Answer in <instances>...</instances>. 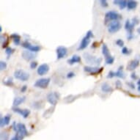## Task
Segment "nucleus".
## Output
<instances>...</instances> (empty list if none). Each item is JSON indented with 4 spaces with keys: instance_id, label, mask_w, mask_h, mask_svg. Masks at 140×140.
<instances>
[{
    "instance_id": "obj_32",
    "label": "nucleus",
    "mask_w": 140,
    "mask_h": 140,
    "mask_svg": "<svg viewBox=\"0 0 140 140\" xmlns=\"http://www.w3.org/2000/svg\"><path fill=\"white\" fill-rule=\"evenodd\" d=\"M116 44L118 46H120V47H123V48L124 47V41L123 40H121V39H118V40H116Z\"/></svg>"
},
{
    "instance_id": "obj_43",
    "label": "nucleus",
    "mask_w": 140,
    "mask_h": 140,
    "mask_svg": "<svg viewBox=\"0 0 140 140\" xmlns=\"http://www.w3.org/2000/svg\"><path fill=\"white\" fill-rule=\"evenodd\" d=\"M134 38V35L133 34H128V35H127V38H128V40H133Z\"/></svg>"
},
{
    "instance_id": "obj_20",
    "label": "nucleus",
    "mask_w": 140,
    "mask_h": 140,
    "mask_svg": "<svg viewBox=\"0 0 140 140\" xmlns=\"http://www.w3.org/2000/svg\"><path fill=\"white\" fill-rule=\"evenodd\" d=\"M25 100H26V97H16L14 98V100H13V106H15V107H17L18 106H19L20 104H21L22 103H24L25 101Z\"/></svg>"
},
{
    "instance_id": "obj_19",
    "label": "nucleus",
    "mask_w": 140,
    "mask_h": 140,
    "mask_svg": "<svg viewBox=\"0 0 140 140\" xmlns=\"http://www.w3.org/2000/svg\"><path fill=\"white\" fill-rule=\"evenodd\" d=\"M101 91L105 93H109L113 92V88L107 83H103L101 85Z\"/></svg>"
},
{
    "instance_id": "obj_8",
    "label": "nucleus",
    "mask_w": 140,
    "mask_h": 140,
    "mask_svg": "<svg viewBox=\"0 0 140 140\" xmlns=\"http://www.w3.org/2000/svg\"><path fill=\"white\" fill-rule=\"evenodd\" d=\"M21 45L22 47H24V48L27 49L28 51H30L34 52V53L38 52V51H39L41 49V48L40 46H33L29 42H28L27 40L24 41V43H22Z\"/></svg>"
},
{
    "instance_id": "obj_1",
    "label": "nucleus",
    "mask_w": 140,
    "mask_h": 140,
    "mask_svg": "<svg viewBox=\"0 0 140 140\" xmlns=\"http://www.w3.org/2000/svg\"><path fill=\"white\" fill-rule=\"evenodd\" d=\"M83 57H84V59L87 63L92 65H99L102 62V58L96 57L92 56L89 53H84L83 54Z\"/></svg>"
},
{
    "instance_id": "obj_10",
    "label": "nucleus",
    "mask_w": 140,
    "mask_h": 140,
    "mask_svg": "<svg viewBox=\"0 0 140 140\" xmlns=\"http://www.w3.org/2000/svg\"><path fill=\"white\" fill-rule=\"evenodd\" d=\"M56 52H57V59H62V58H64L65 56L67 55L68 49H67L66 47L63 46H58L57 48Z\"/></svg>"
},
{
    "instance_id": "obj_30",
    "label": "nucleus",
    "mask_w": 140,
    "mask_h": 140,
    "mask_svg": "<svg viewBox=\"0 0 140 140\" xmlns=\"http://www.w3.org/2000/svg\"><path fill=\"white\" fill-rule=\"evenodd\" d=\"M10 119H11L10 114H7L6 116H5L4 120H5V125H9V124H10Z\"/></svg>"
},
{
    "instance_id": "obj_13",
    "label": "nucleus",
    "mask_w": 140,
    "mask_h": 140,
    "mask_svg": "<svg viewBox=\"0 0 140 140\" xmlns=\"http://www.w3.org/2000/svg\"><path fill=\"white\" fill-rule=\"evenodd\" d=\"M13 111L16 113L21 115L24 118H27L30 114V110L29 109H21L18 107H13Z\"/></svg>"
},
{
    "instance_id": "obj_23",
    "label": "nucleus",
    "mask_w": 140,
    "mask_h": 140,
    "mask_svg": "<svg viewBox=\"0 0 140 140\" xmlns=\"http://www.w3.org/2000/svg\"><path fill=\"white\" fill-rule=\"evenodd\" d=\"M137 2L135 0H129L128 1V4H127V7L128 10H134L135 8L137 7Z\"/></svg>"
},
{
    "instance_id": "obj_35",
    "label": "nucleus",
    "mask_w": 140,
    "mask_h": 140,
    "mask_svg": "<svg viewBox=\"0 0 140 140\" xmlns=\"http://www.w3.org/2000/svg\"><path fill=\"white\" fill-rule=\"evenodd\" d=\"M131 23L134 24V25H137V24H139V20L138 19V18L137 17H134V18H132V21Z\"/></svg>"
},
{
    "instance_id": "obj_45",
    "label": "nucleus",
    "mask_w": 140,
    "mask_h": 140,
    "mask_svg": "<svg viewBox=\"0 0 140 140\" xmlns=\"http://www.w3.org/2000/svg\"><path fill=\"white\" fill-rule=\"evenodd\" d=\"M27 85H24V86L21 87V92H25L27 91Z\"/></svg>"
},
{
    "instance_id": "obj_46",
    "label": "nucleus",
    "mask_w": 140,
    "mask_h": 140,
    "mask_svg": "<svg viewBox=\"0 0 140 140\" xmlns=\"http://www.w3.org/2000/svg\"><path fill=\"white\" fill-rule=\"evenodd\" d=\"M120 2V0H114L113 1L114 5H119Z\"/></svg>"
},
{
    "instance_id": "obj_47",
    "label": "nucleus",
    "mask_w": 140,
    "mask_h": 140,
    "mask_svg": "<svg viewBox=\"0 0 140 140\" xmlns=\"http://www.w3.org/2000/svg\"><path fill=\"white\" fill-rule=\"evenodd\" d=\"M96 45H98V43H97V42H95V43L92 44V48H96V47H98V46H96Z\"/></svg>"
},
{
    "instance_id": "obj_50",
    "label": "nucleus",
    "mask_w": 140,
    "mask_h": 140,
    "mask_svg": "<svg viewBox=\"0 0 140 140\" xmlns=\"http://www.w3.org/2000/svg\"><path fill=\"white\" fill-rule=\"evenodd\" d=\"M2 26H0V33H2Z\"/></svg>"
},
{
    "instance_id": "obj_31",
    "label": "nucleus",
    "mask_w": 140,
    "mask_h": 140,
    "mask_svg": "<svg viewBox=\"0 0 140 140\" xmlns=\"http://www.w3.org/2000/svg\"><path fill=\"white\" fill-rule=\"evenodd\" d=\"M7 63H6L5 62H4V61H1L0 62V70H5V69H7Z\"/></svg>"
},
{
    "instance_id": "obj_22",
    "label": "nucleus",
    "mask_w": 140,
    "mask_h": 140,
    "mask_svg": "<svg viewBox=\"0 0 140 140\" xmlns=\"http://www.w3.org/2000/svg\"><path fill=\"white\" fill-rule=\"evenodd\" d=\"M102 54L105 57L106 59L108 58V57H111L110 51H109L108 46H106V44H105V43H103L102 46Z\"/></svg>"
},
{
    "instance_id": "obj_39",
    "label": "nucleus",
    "mask_w": 140,
    "mask_h": 140,
    "mask_svg": "<svg viewBox=\"0 0 140 140\" xmlns=\"http://www.w3.org/2000/svg\"><path fill=\"white\" fill-rule=\"evenodd\" d=\"M24 139V138H22L21 136H20V135H18V134H17L15 136H13L12 139H11L10 140H22Z\"/></svg>"
},
{
    "instance_id": "obj_5",
    "label": "nucleus",
    "mask_w": 140,
    "mask_h": 140,
    "mask_svg": "<svg viewBox=\"0 0 140 140\" xmlns=\"http://www.w3.org/2000/svg\"><path fill=\"white\" fill-rule=\"evenodd\" d=\"M51 79L49 78H42L35 81L34 86L40 89H46L49 85Z\"/></svg>"
},
{
    "instance_id": "obj_18",
    "label": "nucleus",
    "mask_w": 140,
    "mask_h": 140,
    "mask_svg": "<svg viewBox=\"0 0 140 140\" xmlns=\"http://www.w3.org/2000/svg\"><path fill=\"white\" fill-rule=\"evenodd\" d=\"M123 69V66L120 65L118 68L117 70V72H114V75L116 77L120 78V79H123L125 78V74L124 73Z\"/></svg>"
},
{
    "instance_id": "obj_49",
    "label": "nucleus",
    "mask_w": 140,
    "mask_h": 140,
    "mask_svg": "<svg viewBox=\"0 0 140 140\" xmlns=\"http://www.w3.org/2000/svg\"><path fill=\"white\" fill-rule=\"evenodd\" d=\"M137 84H138V86L140 85V79H139V81H137Z\"/></svg>"
},
{
    "instance_id": "obj_14",
    "label": "nucleus",
    "mask_w": 140,
    "mask_h": 140,
    "mask_svg": "<svg viewBox=\"0 0 140 140\" xmlns=\"http://www.w3.org/2000/svg\"><path fill=\"white\" fill-rule=\"evenodd\" d=\"M49 69L50 68H49V65L44 63V64H42V65H40L38 67L37 73H38V74L39 76H43L49 72Z\"/></svg>"
},
{
    "instance_id": "obj_9",
    "label": "nucleus",
    "mask_w": 140,
    "mask_h": 140,
    "mask_svg": "<svg viewBox=\"0 0 140 140\" xmlns=\"http://www.w3.org/2000/svg\"><path fill=\"white\" fill-rule=\"evenodd\" d=\"M17 134L20 135L22 138L27 136L28 135V131H27L26 125L24 123H18L17 124Z\"/></svg>"
},
{
    "instance_id": "obj_29",
    "label": "nucleus",
    "mask_w": 140,
    "mask_h": 140,
    "mask_svg": "<svg viewBox=\"0 0 140 140\" xmlns=\"http://www.w3.org/2000/svg\"><path fill=\"white\" fill-rule=\"evenodd\" d=\"M121 52H122V54H124V55H128L131 53V51L128 49L127 47H123V49H122V51H121Z\"/></svg>"
},
{
    "instance_id": "obj_38",
    "label": "nucleus",
    "mask_w": 140,
    "mask_h": 140,
    "mask_svg": "<svg viewBox=\"0 0 140 140\" xmlns=\"http://www.w3.org/2000/svg\"><path fill=\"white\" fill-rule=\"evenodd\" d=\"M38 66V62H32L30 63V68L31 69H35Z\"/></svg>"
},
{
    "instance_id": "obj_17",
    "label": "nucleus",
    "mask_w": 140,
    "mask_h": 140,
    "mask_svg": "<svg viewBox=\"0 0 140 140\" xmlns=\"http://www.w3.org/2000/svg\"><path fill=\"white\" fill-rule=\"evenodd\" d=\"M134 28V25L130 21V20L128 19L125 24V29L128 31V34H133Z\"/></svg>"
},
{
    "instance_id": "obj_42",
    "label": "nucleus",
    "mask_w": 140,
    "mask_h": 140,
    "mask_svg": "<svg viewBox=\"0 0 140 140\" xmlns=\"http://www.w3.org/2000/svg\"><path fill=\"white\" fill-rule=\"evenodd\" d=\"M126 84L131 89H132V90H134L135 89V85L133 82H126Z\"/></svg>"
},
{
    "instance_id": "obj_37",
    "label": "nucleus",
    "mask_w": 140,
    "mask_h": 140,
    "mask_svg": "<svg viewBox=\"0 0 140 140\" xmlns=\"http://www.w3.org/2000/svg\"><path fill=\"white\" fill-rule=\"evenodd\" d=\"M114 76H115V75H114V72L112 71V70H111V71H109V72L108 73V75L106 77H107L108 79H112V78H113Z\"/></svg>"
},
{
    "instance_id": "obj_4",
    "label": "nucleus",
    "mask_w": 140,
    "mask_h": 140,
    "mask_svg": "<svg viewBox=\"0 0 140 140\" xmlns=\"http://www.w3.org/2000/svg\"><path fill=\"white\" fill-rule=\"evenodd\" d=\"M59 97H60V95L58 92H49V94L47 95L46 99H47V101L51 105L55 106L57 103V101L59 100Z\"/></svg>"
},
{
    "instance_id": "obj_16",
    "label": "nucleus",
    "mask_w": 140,
    "mask_h": 140,
    "mask_svg": "<svg viewBox=\"0 0 140 140\" xmlns=\"http://www.w3.org/2000/svg\"><path fill=\"white\" fill-rule=\"evenodd\" d=\"M81 57H79V56H78V55H73L71 58L68 59V63L70 65H73L76 64V63H79V62H81Z\"/></svg>"
},
{
    "instance_id": "obj_40",
    "label": "nucleus",
    "mask_w": 140,
    "mask_h": 140,
    "mask_svg": "<svg viewBox=\"0 0 140 140\" xmlns=\"http://www.w3.org/2000/svg\"><path fill=\"white\" fill-rule=\"evenodd\" d=\"M75 76V73H73V72H69V73H67V78L68 79H71V78H73Z\"/></svg>"
},
{
    "instance_id": "obj_26",
    "label": "nucleus",
    "mask_w": 140,
    "mask_h": 140,
    "mask_svg": "<svg viewBox=\"0 0 140 140\" xmlns=\"http://www.w3.org/2000/svg\"><path fill=\"white\" fill-rule=\"evenodd\" d=\"M114 62V57L112 56H111V57H109L106 59V65H112Z\"/></svg>"
},
{
    "instance_id": "obj_34",
    "label": "nucleus",
    "mask_w": 140,
    "mask_h": 140,
    "mask_svg": "<svg viewBox=\"0 0 140 140\" xmlns=\"http://www.w3.org/2000/svg\"><path fill=\"white\" fill-rule=\"evenodd\" d=\"M8 44H9V39L7 38V40H6L5 41H4L3 43H2V47L3 48V49H7V46H8Z\"/></svg>"
},
{
    "instance_id": "obj_6",
    "label": "nucleus",
    "mask_w": 140,
    "mask_h": 140,
    "mask_svg": "<svg viewBox=\"0 0 140 140\" xmlns=\"http://www.w3.org/2000/svg\"><path fill=\"white\" fill-rule=\"evenodd\" d=\"M121 27H122V25L119 21H112L108 24V31H109V33H112V34L118 32L121 29Z\"/></svg>"
},
{
    "instance_id": "obj_33",
    "label": "nucleus",
    "mask_w": 140,
    "mask_h": 140,
    "mask_svg": "<svg viewBox=\"0 0 140 140\" xmlns=\"http://www.w3.org/2000/svg\"><path fill=\"white\" fill-rule=\"evenodd\" d=\"M100 4H101V6L103 7H107L108 6H109L108 2L106 0H101L100 1Z\"/></svg>"
},
{
    "instance_id": "obj_36",
    "label": "nucleus",
    "mask_w": 140,
    "mask_h": 140,
    "mask_svg": "<svg viewBox=\"0 0 140 140\" xmlns=\"http://www.w3.org/2000/svg\"><path fill=\"white\" fill-rule=\"evenodd\" d=\"M115 87L116 89H122V83L120 80H117L115 82Z\"/></svg>"
},
{
    "instance_id": "obj_41",
    "label": "nucleus",
    "mask_w": 140,
    "mask_h": 140,
    "mask_svg": "<svg viewBox=\"0 0 140 140\" xmlns=\"http://www.w3.org/2000/svg\"><path fill=\"white\" fill-rule=\"evenodd\" d=\"M5 125V123L4 117H1V119H0V126H1V128H3Z\"/></svg>"
},
{
    "instance_id": "obj_11",
    "label": "nucleus",
    "mask_w": 140,
    "mask_h": 140,
    "mask_svg": "<svg viewBox=\"0 0 140 140\" xmlns=\"http://www.w3.org/2000/svg\"><path fill=\"white\" fill-rule=\"evenodd\" d=\"M36 56H37V54H35V53L32 52V51H28V50H27V51H24L21 54L22 58L24 59H25L27 62H29V61L33 60V59L36 57Z\"/></svg>"
},
{
    "instance_id": "obj_2",
    "label": "nucleus",
    "mask_w": 140,
    "mask_h": 140,
    "mask_svg": "<svg viewBox=\"0 0 140 140\" xmlns=\"http://www.w3.org/2000/svg\"><path fill=\"white\" fill-rule=\"evenodd\" d=\"M122 18V16L120 14H119L117 12L114 10H111L107 12L105 15V22L106 24L110 23L114 21H119Z\"/></svg>"
},
{
    "instance_id": "obj_25",
    "label": "nucleus",
    "mask_w": 140,
    "mask_h": 140,
    "mask_svg": "<svg viewBox=\"0 0 140 140\" xmlns=\"http://www.w3.org/2000/svg\"><path fill=\"white\" fill-rule=\"evenodd\" d=\"M127 4H128V2L127 1H125V0H120V4H119L120 9V10H123L124 8H125L127 7Z\"/></svg>"
},
{
    "instance_id": "obj_51",
    "label": "nucleus",
    "mask_w": 140,
    "mask_h": 140,
    "mask_svg": "<svg viewBox=\"0 0 140 140\" xmlns=\"http://www.w3.org/2000/svg\"><path fill=\"white\" fill-rule=\"evenodd\" d=\"M138 91L140 92V85L139 86H138Z\"/></svg>"
},
{
    "instance_id": "obj_28",
    "label": "nucleus",
    "mask_w": 140,
    "mask_h": 140,
    "mask_svg": "<svg viewBox=\"0 0 140 140\" xmlns=\"http://www.w3.org/2000/svg\"><path fill=\"white\" fill-rule=\"evenodd\" d=\"M9 139V134L6 132L1 133V140H8Z\"/></svg>"
},
{
    "instance_id": "obj_21",
    "label": "nucleus",
    "mask_w": 140,
    "mask_h": 140,
    "mask_svg": "<svg viewBox=\"0 0 140 140\" xmlns=\"http://www.w3.org/2000/svg\"><path fill=\"white\" fill-rule=\"evenodd\" d=\"M10 38L13 39V41L16 46H18L21 43V36L18 34H13L10 35Z\"/></svg>"
},
{
    "instance_id": "obj_12",
    "label": "nucleus",
    "mask_w": 140,
    "mask_h": 140,
    "mask_svg": "<svg viewBox=\"0 0 140 140\" xmlns=\"http://www.w3.org/2000/svg\"><path fill=\"white\" fill-rule=\"evenodd\" d=\"M90 39L91 38H90V37H88L87 35H85L84 38H82L81 43L79 44V46L78 47L77 49L79 51H80V50H84V49H86L87 47L88 46V45L90 43Z\"/></svg>"
},
{
    "instance_id": "obj_44",
    "label": "nucleus",
    "mask_w": 140,
    "mask_h": 140,
    "mask_svg": "<svg viewBox=\"0 0 140 140\" xmlns=\"http://www.w3.org/2000/svg\"><path fill=\"white\" fill-rule=\"evenodd\" d=\"M131 78L133 80H136V79H137V76H136V74L134 72V73H131Z\"/></svg>"
},
{
    "instance_id": "obj_3",
    "label": "nucleus",
    "mask_w": 140,
    "mask_h": 140,
    "mask_svg": "<svg viewBox=\"0 0 140 140\" xmlns=\"http://www.w3.org/2000/svg\"><path fill=\"white\" fill-rule=\"evenodd\" d=\"M14 77L19 81H26L29 79V74L24 70L18 69L14 72Z\"/></svg>"
},
{
    "instance_id": "obj_7",
    "label": "nucleus",
    "mask_w": 140,
    "mask_h": 140,
    "mask_svg": "<svg viewBox=\"0 0 140 140\" xmlns=\"http://www.w3.org/2000/svg\"><path fill=\"white\" fill-rule=\"evenodd\" d=\"M103 68H98V67H91V66H84V71L88 73L91 75H97L101 73L103 71Z\"/></svg>"
},
{
    "instance_id": "obj_48",
    "label": "nucleus",
    "mask_w": 140,
    "mask_h": 140,
    "mask_svg": "<svg viewBox=\"0 0 140 140\" xmlns=\"http://www.w3.org/2000/svg\"><path fill=\"white\" fill-rule=\"evenodd\" d=\"M136 31H137L138 34H139V35H140V27H139V28L137 29V30H136Z\"/></svg>"
},
{
    "instance_id": "obj_27",
    "label": "nucleus",
    "mask_w": 140,
    "mask_h": 140,
    "mask_svg": "<svg viewBox=\"0 0 140 140\" xmlns=\"http://www.w3.org/2000/svg\"><path fill=\"white\" fill-rule=\"evenodd\" d=\"M13 51H14V49H12L11 47H7L5 49V54L7 55V58H9V57L13 53Z\"/></svg>"
},
{
    "instance_id": "obj_24",
    "label": "nucleus",
    "mask_w": 140,
    "mask_h": 140,
    "mask_svg": "<svg viewBox=\"0 0 140 140\" xmlns=\"http://www.w3.org/2000/svg\"><path fill=\"white\" fill-rule=\"evenodd\" d=\"M3 84H4L5 85H6V86L12 87L13 85V78H12V77H9L7 80H4Z\"/></svg>"
},
{
    "instance_id": "obj_15",
    "label": "nucleus",
    "mask_w": 140,
    "mask_h": 140,
    "mask_svg": "<svg viewBox=\"0 0 140 140\" xmlns=\"http://www.w3.org/2000/svg\"><path fill=\"white\" fill-rule=\"evenodd\" d=\"M139 65V59H133L131 61H130L129 63L127 65V70H134Z\"/></svg>"
}]
</instances>
